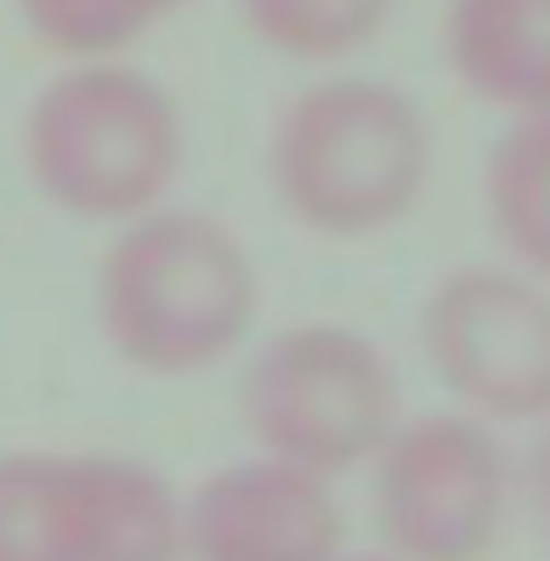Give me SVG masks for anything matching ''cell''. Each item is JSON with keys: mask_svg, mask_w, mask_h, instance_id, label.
Segmentation results:
<instances>
[{"mask_svg": "<svg viewBox=\"0 0 550 561\" xmlns=\"http://www.w3.org/2000/svg\"><path fill=\"white\" fill-rule=\"evenodd\" d=\"M255 261L205 210H148L119 227L96 267L108 346L142 375L182 380L228 357L255 323Z\"/></svg>", "mask_w": 550, "mask_h": 561, "instance_id": "1", "label": "cell"}, {"mask_svg": "<svg viewBox=\"0 0 550 561\" xmlns=\"http://www.w3.org/2000/svg\"><path fill=\"white\" fill-rule=\"evenodd\" d=\"M187 159L176 96L119 57L75 62L23 114V164L41 199L80 221L159 210Z\"/></svg>", "mask_w": 550, "mask_h": 561, "instance_id": "2", "label": "cell"}, {"mask_svg": "<svg viewBox=\"0 0 550 561\" xmlns=\"http://www.w3.org/2000/svg\"><path fill=\"white\" fill-rule=\"evenodd\" d=\"M432 171V130L386 80H318L289 96L273 142L267 182L278 205L323 239H369L398 227Z\"/></svg>", "mask_w": 550, "mask_h": 561, "instance_id": "3", "label": "cell"}, {"mask_svg": "<svg viewBox=\"0 0 550 561\" xmlns=\"http://www.w3.org/2000/svg\"><path fill=\"white\" fill-rule=\"evenodd\" d=\"M239 409L267 459L335 477L375 459L398 432V375L358 329L296 323L250 357Z\"/></svg>", "mask_w": 550, "mask_h": 561, "instance_id": "4", "label": "cell"}, {"mask_svg": "<svg viewBox=\"0 0 550 561\" xmlns=\"http://www.w3.org/2000/svg\"><path fill=\"white\" fill-rule=\"evenodd\" d=\"M0 561H182V493L125 454H0Z\"/></svg>", "mask_w": 550, "mask_h": 561, "instance_id": "5", "label": "cell"}, {"mask_svg": "<svg viewBox=\"0 0 550 561\" xmlns=\"http://www.w3.org/2000/svg\"><path fill=\"white\" fill-rule=\"evenodd\" d=\"M511 459L471 414H420L375 454V516L403 561H482L511 511Z\"/></svg>", "mask_w": 550, "mask_h": 561, "instance_id": "6", "label": "cell"}, {"mask_svg": "<svg viewBox=\"0 0 550 561\" xmlns=\"http://www.w3.org/2000/svg\"><path fill=\"white\" fill-rule=\"evenodd\" d=\"M443 391L482 420H550V289L511 267L448 273L420 318Z\"/></svg>", "mask_w": 550, "mask_h": 561, "instance_id": "7", "label": "cell"}, {"mask_svg": "<svg viewBox=\"0 0 550 561\" xmlns=\"http://www.w3.org/2000/svg\"><path fill=\"white\" fill-rule=\"evenodd\" d=\"M187 561H341V511L323 477L284 459L210 471L182 505Z\"/></svg>", "mask_w": 550, "mask_h": 561, "instance_id": "8", "label": "cell"}, {"mask_svg": "<svg viewBox=\"0 0 550 561\" xmlns=\"http://www.w3.org/2000/svg\"><path fill=\"white\" fill-rule=\"evenodd\" d=\"M443 51L482 103L550 114V0H448Z\"/></svg>", "mask_w": 550, "mask_h": 561, "instance_id": "9", "label": "cell"}, {"mask_svg": "<svg viewBox=\"0 0 550 561\" xmlns=\"http://www.w3.org/2000/svg\"><path fill=\"white\" fill-rule=\"evenodd\" d=\"M482 205L500 250L523 273L550 278V114H523L489 148Z\"/></svg>", "mask_w": 550, "mask_h": 561, "instance_id": "10", "label": "cell"}, {"mask_svg": "<svg viewBox=\"0 0 550 561\" xmlns=\"http://www.w3.org/2000/svg\"><path fill=\"white\" fill-rule=\"evenodd\" d=\"M250 35L301 62H335L364 51L392 0H239Z\"/></svg>", "mask_w": 550, "mask_h": 561, "instance_id": "11", "label": "cell"}, {"mask_svg": "<svg viewBox=\"0 0 550 561\" xmlns=\"http://www.w3.org/2000/svg\"><path fill=\"white\" fill-rule=\"evenodd\" d=\"M18 7L41 46L75 62H96V57H119L159 18L182 12L187 0H18Z\"/></svg>", "mask_w": 550, "mask_h": 561, "instance_id": "12", "label": "cell"}, {"mask_svg": "<svg viewBox=\"0 0 550 561\" xmlns=\"http://www.w3.org/2000/svg\"><path fill=\"white\" fill-rule=\"evenodd\" d=\"M523 493H528V511H534V522H539V534L550 539V420H545L539 443H534L528 459H523Z\"/></svg>", "mask_w": 550, "mask_h": 561, "instance_id": "13", "label": "cell"}, {"mask_svg": "<svg viewBox=\"0 0 550 561\" xmlns=\"http://www.w3.org/2000/svg\"><path fill=\"white\" fill-rule=\"evenodd\" d=\"M352 561H386V556H352Z\"/></svg>", "mask_w": 550, "mask_h": 561, "instance_id": "14", "label": "cell"}]
</instances>
